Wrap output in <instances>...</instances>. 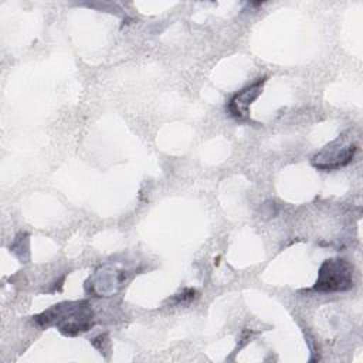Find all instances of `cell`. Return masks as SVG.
<instances>
[{"mask_svg": "<svg viewBox=\"0 0 363 363\" xmlns=\"http://www.w3.org/2000/svg\"><path fill=\"white\" fill-rule=\"evenodd\" d=\"M35 322L43 328L57 326L61 333L75 336L92 328L94 313L86 301L64 302L37 315Z\"/></svg>", "mask_w": 363, "mask_h": 363, "instance_id": "1", "label": "cell"}, {"mask_svg": "<svg viewBox=\"0 0 363 363\" xmlns=\"http://www.w3.org/2000/svg\"><path fill=\"white\" fill-rule=\"evenodd\" d=\"M352 285L353 267L346 259L332 258L320 265L313 289L319 292H339L352 288Z\"/></svg>", "mask_w": 363, "mask_h": 363, "instance_id": "2", "label": "cell"}, {"mask_svg": "<svg viewBox=\"0 0 363 363\" xmlns=\"http://www.w3.org/2000/svg\"><path fill=\"white\" fill-rule=\"evenodd\" d=\"M357 143L346 135L339 136L312 157V164L320 170H335L346 166L354 156Z\"/></svg>", "mask_w": 363, "mask_h": 363, "instance_id": "3", "label": "cell"}, {"mask_svg": "<svg viewBox=\"0 0 363 363\" xmlns=\"http://www.w3.org/2000/svg\"><path fill=\"white\" fill-rule=\"evenodd\" d=\"M265 82V78L258 79L255 82H252L251 85L245 86L244 89H241L240 92H237L228 102V112L231 116H234L235 119L240 121H247L248 119V108L252 104L254 99L258 98V95L261 94L262 85Z\"/></svg>", "mask_w": 363, "mask_h": 363, "instance_id": "4", "label": "cell"}]
</instances>
